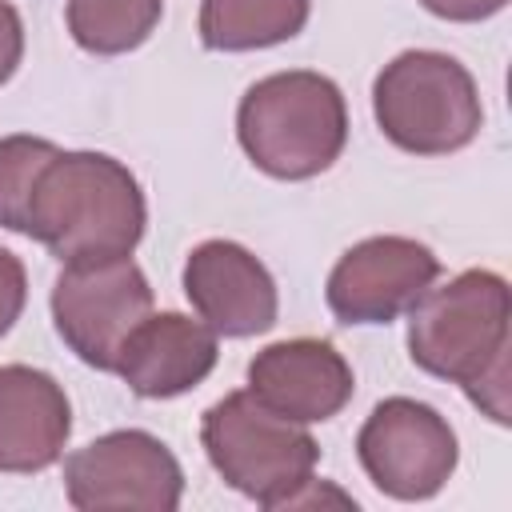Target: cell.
<instances>
[{
	"label": "cell",
	"instance_id": "2e32d148",
	"mask_svg": "<svg viewBox=\"0 0 512 512\" xmlns=\"http://www.w3.org/2000/svg\"><path fill=\"white\" fill-rule=\"evenodd\" d=\"M56 152L60 148L40 136H4L0 140V228L24 236L32 188Z\"/></svg>",
	"mask_w": 512,
	"mask_h": 512
},
{
	"label": "cell",
	"instance_id": "8fae6325",
	"mask_svg": "<svg viewBox=\"0 0 512 512\" xmlns=\"http://www.w3.org/2000/svg\"><path fill=\"white\" fill-rule=\"evenodd\" d=\"M352 368L336 352V344L316 336H296L268 344L248 364V392L284 420L296 424H324L340 416L352 400Z\"/></svg>",
	"mask_w": 512,
	"mask_h": 512
},
{
	"label": "cell",
	"instance_id": "ac0fdd59",
	"mask_svg": "<svg viewBox=\"0 0 512 512\" xmlns=\"http://www.w3.org/2000/svg\"><path fill=\"white\" fill-rule=\"evenodd\" d=\"M24 60V24H20V12L0 0V84H8L16 76Z\"/></svg>",
	"mask_w": 512,
	"mask_h": 512
},
{
	"label": "cell",
	"instance_id": "277c9868",
	"mask_svg": "<svg viewBox=\"0 0 512 512\" xmlns=\"http://www.w3.org/2000/svg\"><path fill=\"white\" fill-rule=\"evenodd\" d=\"M380 132L412 156H448L476 140L484 124L472 72L432 48H408L380 68L372 84Z\"/></svg>",
	"mask_w": 512,
	"mask_h": 512
},
{
	"label": "cell",
	"instance_id": "4fadbf2b",
	"mask_svg": "<svg viewBox=\"0 0 512 512\" xmlns=\"http://www.w3.org/2000/svg\"><path fill=\"white\" fill-rule=\"evenodd\" d=\"M72 432L64 388L28 364L0 368V472H44Z\"/></svg>",
	"mask_w": 512,
	"mask_h": 512
},
{
	"label": "cell",
	"instance_id": "9a60e30c",
	"mask_svg": "<svg viewBox=\"0 0 512 512\" xmlns=\"http://www.w3.org/2000/svg\"><path fill=\"white\" fill-rule=\"evenodd\" d=\"M164 16V0H68V32L92 56L140 48Z\"/></svg>",
	"mask_w": 512,
	"mask_h": 512
},
{
	"label": "cell",
	"instance_id": "6da1fadb",
	"mask_svg": "<svg viewBox=\"0 0 512 512\" xmlns=\"http://www.w3.org/2000/svg\"><path fill=\"white\" fill-rule=\"evenodd\" d=\"M408 356L428 376L460 384L476 408L508 424V284L488 268H468L444 288H428L408 308Z\"/></svg>",
	"mask_w": 512,
	"mask_h": 512
},
{
	"label": "cell",
	"instance_id": "e0dca14e",
	"mask_svg": "<svg viewBox=\"0 0 512 512\" xmlns=\"http://www.w3.org/2000/svg\"><path fill=\"white\" fill-rule=\"evenodd\" d=\"M24 300H28V276H24V264L16 252L0 248V336L12 332V324L20 320L24 312Z\"/></svg>",
	"mask_w": 512,
	"mask_h": 512
},
{
	"label": "cell",
	"instance_id": "52a82bcc",
	"mask_svg": "<svg viewBox=\"0 0 512 512\" xmlns=\"http://www.w3.org/2000/svg\"><path fill=\"white\" fill-rule=\"evenodd\" d=\"M64 492L80 512H172L184 496V472L164 440L120 428L64 460Z\"/></svg>",
	"mask_w": 512,
	"mask_h": 512
},
{
	"label": "cell",
	"instance_id": "8992f818",
	"mask_svg": "<svg viewBox=\"0 0 512 512\" xmlns=\"http://www.w3.org/2000/svg\"><path fill=\"white\" fill-rule=\"evenodd\" d=\"M148 316H152V288L132 256L72 260L52 284L56 332L88 368L116 372L124 340Z\"/></svg>",
	"mask_w": 512,
	"mask_h": 512
},
{
	"label": "cell",
	"instance_id": "3957f363",
	"mask_svg": "<svg viewBox=\"0 0 512 512\" xmlns=\"http://www.w3.org/2000/svg\"><path fill=\"white\" fill-rule=\"evenodd\" d=\"M244 156L272 180H312L348 144V108L336 80L296 68L256 80L236 108Z\"/></svg>",
	"mask_w": 512,
	"mask_h": 512
},
{
	"label": "cell",
	"instance_id": "9c48e42d",
	"mask_svg": "<svg viewBox=\"0 0 512 512\" xmlns=\"http://www.w3.org/2000/svg\"><path fill=\"white\" fill-rule=\"evenodd\" d=\"M440 276L428 244L408 236H368L352 244L328 272L324 300L340 324H392Z\"/></svg>",
	"mask_w": 512,
	"mask_h": 512
},
{
	"label": "cell",
	"instance_id": "30bf717a",
	"mask_svg": "<svg viewBox=\"0 0 512 512\" xmlns=\"http://www.w3.org/2000/svg\"><path fill=\"white\" fill-rule=\"evenodd\" d=\"M184 296L216 336H260L276 324L280 300L272 272L236 240H204L188 252Z\"/></svg>",
	"mask_w": 512,
	"mask_h": 512
},
{
	"label": "cell",
	"instance_id": "5bb4252c",
	"mask_svg": "<svg viewBox=\"0 0 512 512\" xmlns=\"http://www.w3.org/2000/svg\"><path fill=\"white\" fill-rule=\"evenodd\" d=\"M312 0H204L200 4V44L212 52H252L272 48L308 24Z\"/></svg>",
	"mask_w": 512,
	"mask_h": 512
},
{
	"label": "cell",
	"instance_id": "5b68a950",
	"mask_svg": "<svg viewBox=\"0 0 512 512\" xmlns=\"http://www.w3.org/2000/svg\"><path fill=\"white\" fill-rule=\"evenodd\" d=\"M200 440L224 484L264 508H288L320 460L304 424L276 416L248 388L228 392L204 412Z\"/></svg>",
	"mask_w": 512,
	"mask_h": 512
},
{
	"label": "cell",
	"instance_id": "ba28073f",
	"mask_svg": "<svg viewBox=\"0 0 512 512\" xmlns=\"http://www.w3.org/2000/svg\"><path fill=\"white\" fill-rule=\"evenodd\" d=\"M356 456L368 480L392 500H428L456 472L460 448L452 424L420 400L392 396L372 408L356 436Z\"/></svg>",
	"mask_w": 512,
	"mask_h": 512
},
{
	"label": "cell",
	"instance_id": "7a4b0ae2",
	"mask_svg": "<svg viewBox=\"0 0 512 512\" xmlns=\"http://www.w3.org/2000/svg\"><path fill=\"white\" fill-rule=\"evenodd\" d=\"M148 224L136 176L108 152H56L28 200L24 236L60 264L128 256Z\"/></svg>",
	"mask_w": 512,
	"mask_h": 512
},
{
	"label": "cell",
	"instance_id": "7c38bea8",
	"mask_svg": "<svg viewBox=\"0 0 512 512\" xmlns=\"http://www.w3.org/2000/svg\"><path fill=\"white\" fill-rule=\"evenodd\" d=\"M216 332L204 320L160 312L148 316L120 348L116 376L144 400H168L192 392L216 368Z\"/></svg>",
	"mask_w": 512,
	"mask_h": 512
},
{
	"label": "cell",
	"instance_id": "d6986e66",
	"mask_svg": "<svg viewBox=\"0 0 512 512\" xmlns=\"http://www.w3.org/2000/svg\"><path fill=\"white\" fill-rule=\"evenodd\" d=\"M432 16L440 20H456V24H476V20H488L496 16L508 0H420Z\"/></svg>",
	"mask_w": 512,
	"mask_h": 512
}]
</instances>
